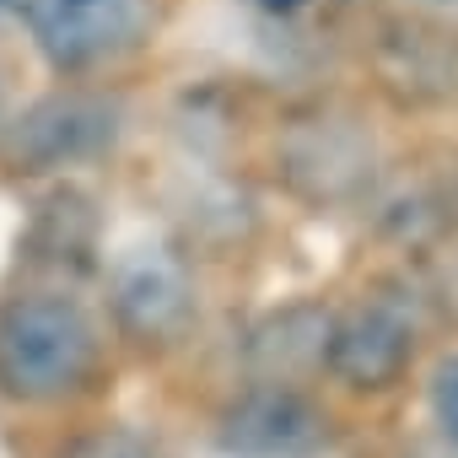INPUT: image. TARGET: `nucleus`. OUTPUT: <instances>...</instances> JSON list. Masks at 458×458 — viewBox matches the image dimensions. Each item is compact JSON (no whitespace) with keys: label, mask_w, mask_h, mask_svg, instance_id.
I'll return each mask as SVG.
<instances>
[{"label":"nucleus","mask_w":458,"mask_h":458,"mask_svg":"<svg viewBox=\"0 0 458 458\" xmlns=\"http://www.w3.org/2000/svg\"><path fill=\"white\" fill-rule=\"evenodd\" d=\"M0 12H22V0H0Z\"/></svg>","instance_id":"obj_14"},{"label":"nucleus","mask_w":458,"mask_h":458,"mask_svg":"<svg viewBox=\"0 0 458 458\" xmlns=\"http://www.w3.org/2000/svg\"><path fill=\"white\" fill-rule=\"evenodd\" d=\"M415 6H426V12H437V17H458V0H415Z\"/></svg>","instance_id":"obj_13"},{"label":"nucleus","mask_w":458,"mask_h":458,"mask_svg":"<svg viewBox=\"0 0 458 458\" xmlns=\"http://www.w3.org/2000/svg\"><path fill=\"white\" fill-rule=\"evenodd\" d=\"M124 108L108 92L65 87L38 103H28L12 124H0V173L12 178H44L76 162L103 157L119 140Z\"/></svg>","instance_id":"obj_2"},{"label":"nucleus","mask_w":458,"mask_h":458,"mask_svg":"<svg viewBox=\"0 0 458 458\" xmlns=\"http://www.w3.org/2000/svg\"><path fill=\"white\" fill-rule=\"evenodd\" d=\"M372 65H377V87L399 108L447 103L458 92V33L447 22H426V17L383 22Z\"/></svg>","instance_id":"obj_7"},{"label":"nucleus","mask_w":458,"mask_h":458,"mask_svg":"<svg viewBox=\"0 0 458 458\" xmlns=\"http://www.w3.org/2000/svg\"><path fill=\"white\" fill-rule=\"evenodd\" d=\"M103 335L71 292H17L0 302V394L12 404H65L92 388Z\"/></svg>","instance_id":"obj_1"},{"label":"nucleus","mask_w":458,"mask_h":458,"mask_svg":"<svg viewBox=\"0 0 458 458\" xmlns=\"http://www.w3.org/2000/svg\"><path fill=\"white\" fill-rule=\"evenodd\" d=\"M415 340H420L415 313L399 297H361L356 308L335 313L324 367L356 394H388L410 372Z\"/></svg>","instance_id":"obj_5"},{"label":"nucleus","mask_w":458,"mask_h":458,"mask_svg":"<svg viewBox=\"0 0 458 458\" xmlns=\"http://www.w3.org/2000/svg\"><path fill=\"white\" fill-rule=\"evenodd\" d=\"M431 420L458 447V356H442L431 372Z\"/></svg>","instance_id":"obj_12"},{"label":"nucleus","mask_w":458,"mask_h":458,"mask_svg":"<svg viewBox=\"0 0 458 458\" xmlns=\"http://www.w3.org/2000/svg\"><path fill=\"white\" fill-rule=\"evenodd\" d=\"M329 324H335V313L318 308V302H297V308L265 318L254 329V340H249V361H254L259 383H292L297 372L324 367Z\"/></svg>","instance_id":"obj_9"},{"label":"nucleus","mask_w":458,"mask_h":458,"mask_svg":"<svg viewBox=\"0 0 458 458\" xmlns=\"http://www.w3.org/2000/svg\"><path fill=\"white\" fill-rule=\"evenodd\" d=\"M22 22L49 71L87 76L146 44L151 0H22Z\"/></svg>","instance_id":"obj_3"},{"label":"nucleus","mask_w":458,"mask_h":458,"mask_svg":"<svg viewBox=\"0 0 458 458\" xmlns=\"http://www.w3.org/2000/svg\"><path fill=\"white\" fill-rule=\"evenodd\" d=\"M60 458H167L146 431H130V426H103V431H87L76 437Z\"/></svg>","instance_id":"obj_11"},{"label":"nucleus","mask_w":458,"mask_h":458,"mask_svg":"<svg viewBox=\"0 0 458 458\" xmlns=\"http://www.w3.org/2000/svg\"><path fill=\"white\" fill-rule=\"evenodd\" d=\"M281 162H286V178L308 199H345L372 173V146L345 119H313L286 140Z\"/></svg>","instance_id":"obj_8"},{"label":"nucleus","mask_w":458,"mask_h":458,"mask_svg":"<svg viewBox=\"0 0 458 458\" xmlns=\"http://www.w3.org/2000/svg\"><path fill=\"white\" fill-rule=\"evenodd\" d=\"M226 458H318L335 431L329 415L292 383H254L216 420Z\"/></svg>","instance_id":"obj_4"},{"label":"nucleus","mask_w":458,"mask_h":458,"mask_svg":"<svg viewBox=\"0 0 458 458\" xmlns=\"http://www.w3.org/2000/svg\"><path fill=\"white\" fill-rule=\"evenodd\" d=\"M28 243L38 249L33 259H44V265H87L92 259V243H98V216H92V205L81 194L65 189V194H55L38 210Z\"/></svg>","instance_id":"obj_10"},{"label":"nucleus","mask_w":458,"mask_h":458,"mask_svg":"<svg viewBox=\"0 0 458 458\" xmlns=\"http://www.w3.org/2000/svg\"><path fill=\"white\" fill-rule=\"evenodd\" d=\"M108 308H114V324L130 345L167 351L194 324V281L167 249H135L114 270Z\"/></svg>","instance_id":"obj_6"}]
</instances>
